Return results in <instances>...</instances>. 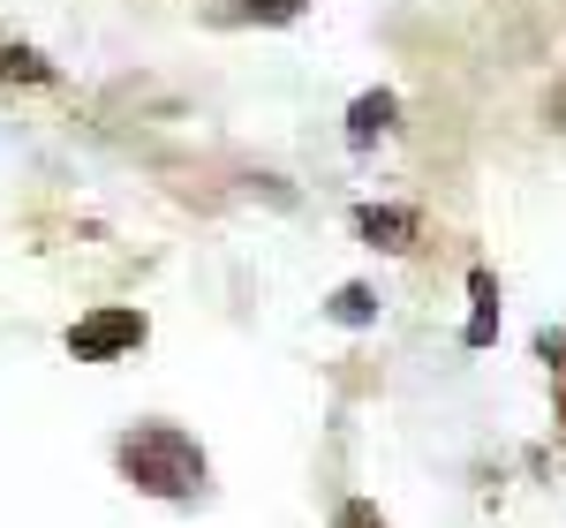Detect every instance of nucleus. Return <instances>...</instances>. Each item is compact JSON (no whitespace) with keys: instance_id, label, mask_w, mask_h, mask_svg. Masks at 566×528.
<instances>
[{"instance_id":"obj_3","label":"nucleus","mask_w":566,"mask_h":528,"mask_svg":"<svg viewBox=\"0 0 566 528\" xmlns=\"http://www.w3.org/2000/svg\"><path fill=\"white\" fill-rule=\"evenodd\" d=\"M355 234H363L370 250H386V257H408L416 234H423V212H416V204H363V212H355Z\"/></svg>"},{"instance_id":"obj_10","label":"nucleus","mask_w":566,"mask_h":528,"mask_svg":"<svg viewBox=\"0 0 566 528\" xmlns=\"http://www.w3.org/2000/svg\"><path fill=\"white\" fill-rule=\"evenodd\" d=\"M552 122H566V91H559V98H552Z\"/></svg>"},{"instance_id":"obj_1","label":"nucleus","mask_w":566,"mask_h":528,"mask_svg":"<svg viewBox=\"0 0 566 528\" xmlns=\"http://www.w3.org/2000/svg\"><path fill=\"white\" fill-rule=\"evenodd\" d=\"M114 461H122V476H129L144 498H175V506H189V498H205V445L189 439V431H175V423H136L129 439L114 445Z\"/></svg>"},{"instance_id":"obj_6","label":"nucleus","mask_w":566,"mask_h":528,"mask_svg":"<svg viewBox=\"0 0 566 528\" xmlns=\"http://www.w3.org/2000/svg\"><path fill=\"white\" fill-rule=\"evenodd\" d=\"M325 317L333 325H348V332H363V325H378V287H363V279H348L333 303H325Z\"/></svg>"},{"instance_id":"obj_2","label":"nucleus","mask_w":566,"mask_h":528,"mask_svg":"<svg viewBox=\"0 0 566 528\" xmlns=\"http://www.w3.org/2000/svg\"><path fill=\"white\" fill-rule=\"evenodd\" d=\"M144 332H151L144 309H91V317L69 325V355H76V362H114V355L144 348Z\"/></svg>"},{"instance_id":"obj_9","label":"nucleus","mask_w":566,"mask_h":528,"mask_svg":"<svg viewBox=\"0 0 566 528\" xmlns=\"http://www.w3.org/2000/svg\"><path fill=\"white\" fill-rule=\"evenodd\" d=\"M340 528H392V521L370 506V498H348V506H340Z\"/></svg>"},{"instance_id":"obj_4","label":"nucleus","mask_w":566,"mask_h":528,"mask_svg":"<svg viewBox=\"0 0 566 528\" xmlns=\"http://www.w3.org/2000/svg\"><path fill=\"white\" fill-rule=\"evenodd\" d=\"M392 122H400V98H392V91H363V98L348 106V144L370 151L378 136H392Z\"/></svg>"},{"instance_id":"obj_7","label":"nucleus","mask_w":566,"mask_h":528,"mask_svg":"<svg viewBox=\"0 0 566 528\" xmlns=\"http://www.w3.org/2000/svg\"><path fill=\"white\" fill-rule=\"evenodd\" d=\"M0 76L8 84H53V61L31 53V45H0Z\"/></svg>"},{"instance_id":"obj_8","label":"nucleus","mask_w":566,"mask_h":528,"mask_svg":"<svg viewBox=\"0 0 566 528\" xmlns=\"http://www.w3.org/2000/svg\"><path fill=\"white\" fill-rule=\"evenodd\" d=\"M303 8H310V0H242L234 15H242V23H295Z\"/></svg>"},{"instance_id":"obj_5","label":"nucleus","mask_w":566,"mask_h":528,"mask_svg":"<svg viewBox=\"0 0 566 528\" xmlns=\"http://www.w3.org/2000/svg\"><path fill=\"white\" fill-rule=\"evenodd\" d=\"M469 295H476V317H469V332H461V340H469V348H491V340H499V279H491V272H469Z\"/></svg>"}]
</instances>
